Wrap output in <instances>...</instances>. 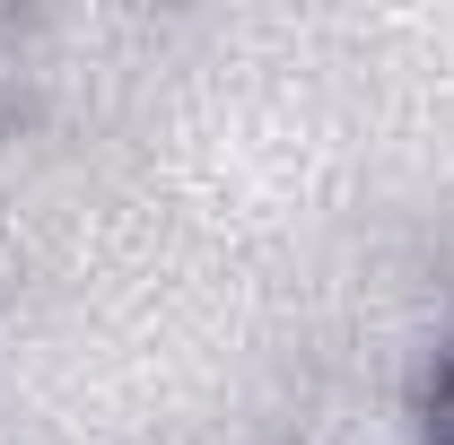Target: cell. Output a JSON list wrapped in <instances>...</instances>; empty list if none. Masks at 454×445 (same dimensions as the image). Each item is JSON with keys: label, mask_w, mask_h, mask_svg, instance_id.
<instances>
[{"label": "cell", "mask_w": 454, "mask_h": 445, "mask_svg": "<svg viewBox=\"0 0 454 445\" xmlns=\"http://www.w3.org/2000/svg\"><path fill=\"white\" fill-rule=\"evenodd\" d=\"M437 445H454V385H446V419H437Z\"/></svg>", "instance_id": "cell-1"}]
</instances>
